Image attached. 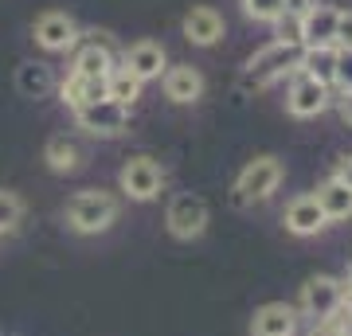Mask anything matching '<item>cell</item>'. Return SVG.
Returning a JSON list of instances; mask_svg holds the SVG:
<instances>
[{"label": "cell", "mask_w": 352, "mask_h": 336, "mask_svg": "<svg viewBox=\"0 0 352 336\" xmlns=\"http://www.w3.org/2000/svg\"><path fill=\"white\" fill-rule=\"evenodd\" d=\"M309 336H344V333H340V328H333L329 321H317L314 328H309Z\"/></svg>", "instance_id": "obj_30"}, {"label": "cell", "mask_w": 352, "mask_h": 336, "mask_svg": "<svg viewBox=\"0 0 352 336\" xmlns=\"http://www.w3.org/2000/svg\"><path fill=\"white\" fill-rule=\"evenodd\" d=\"M59 94H63V102L71 110H78V106H90V102L106 98V82H90V78L67 75L63 82H59Z\"/></svg>", "instance_id": "obj_21"}, {"label": "cell", "mask_w": 352, "mask_h": 336, "mask_svg": "<svg viewBox=\"0 0 352 336\" xmlns=\"http://www.w3.org/2000/svg\"><path fill=\"white\" fill-rule=\"evenodd\" d=\"M340 117L352 125V94H344V98H340Z\"/></svg>", "instance_id": "obj_31"}, {"label": "cell", "mask_w": 352, "mask_h": 336, "mask_svg": "<svg viewBox=\"0 0 352 336\" xmlns=\"http://www.w3.org/2000/svg\"><path fill=\"white\" fill-rule=\"evenodd\" d=\"M314 4H317V0H282V12H286V16H298V20H302V16L314 8Z\"/></svg>", "instance_id": "obj_29"}, {"label": "cell", "mask_w": 352, "mask_h": 336, "mask_svg": "<svg viewBox=\"0 0 352 336\" xmlns=\"http://www.w3.org/2000/svg\"><path fill=\"white\" fill-rule=\"evenodd\" d=\"M212 223V212H208V199L196 196V192H176L168 199V208H164V227H168V235L180 238V243H192V238H200Z\"/></svg>", "instance_id": "obj_3"}, {"label": "cell", "mask_w": 352, "mask_h": 336, "mask_svg": "<svg viewBox=\"0 0 352 336\" xmlns=\"http://www.w3.org/2000/svg\"><path fill=\"white\" fill-rule=\"evenodd\" d=\"M43 161H47L51 172L59 176H71L82 168V161H87V153H82V145H78L75 137H67V133H59V137H51L47 145H43Z\"/></svg>", "instance_id": "obj_18"}, {"label": "cell", "mask_w": 352, "mask_h": 336, "mask_svg": "<svg viewBox=\"0 0 352 336\" xmlns=\"http://www.w3.org/2000/svg\"><path fill=\"white\" fill-rule=\"evenodd\" d=\"M141 87H145V82H138V78L129 75L126 67H122V63H118L110 75H106V98L118 102V106H126V110L141 98Z\"/></svg>", "instance_id": "obj_22"}, {"label": "cell", "mask_w": 352, "mask_h": 336, "mask_svg": "<svg viewBox=\"0 0 352 336\" xmlns=\"http://www.w3.org/2000/svg\"><path fill=\"white\" fill-rule=\"evenodd\" d=\"M32 36H36V43L43 51H55V55H59V51L78 47V24L67 12H55V8L43 12L36 24H32Z\"/></svg>", "instance_id": "obj_9"}, {"label": "cell", "mask_w": 352, "mask_h": 336, "mask_svg": "<svg viewBox=\"0 0 352 336\" xmlns=\"http://www.w3.org/2000/svg\"><path fill=\"white\" fill-rule=\"evenodd\" d=\"M87 43L75 51V63H71V75L90 78V82H106L113 67H118V51H113L110 32H87Z\"/></svg>", "instance_id": "obj_5"}, {"label": "cell", "mask_w": 352, "mask_h": 336, "mask_svg": "<svg viewBox=\"0 0 352 336\" xmlns=\"http://www.w3.org/2000/svg\"><path fill=\"white\" fill-rule=\"evenodd\" d=\"M180 27H184V39L196 43V47H215V43L223 39V16L215 12V8H208V4L188 8Z\"/></svg>", "instance_id": "obj_15"}, {"label": "cell", "mask_w": 352, "mask_h": 336, "mask_svg": "<svg viewBox=\"0 0 352 336\" xmlns=\"http://www.w3.org/2000/svg\"><path fill=\"white\" fill-rule=\"evenodd\" d=\"M340 286H344V293H352V266H349V274H344V282H340Z\"/></svg>", "instance_id": "obj_32"}, {"label": "cell", "mask_w": 352, "mask_h": 336, "mask_svg": "<svg viewBox=\"0 0 352 336\" xmlns=\"http://www.w3.org/2000/svg\"><path fill=\"white\" fill-rule=\"evenodd\" d=\"M55 71H51L43 59H24L20 67H16V90H20V98H47V94H55Z\"/></svg>", "instance_id": "obj_17"}, {"label": "cell", "mask_w": 352, "mask_h": 336, "mask_svg": "<svg viewBox=\"0 0 352 336\" xmlns=\"http://www.w3.org/2000/svg\"><path fill=\"white\" fill-rule=\"evenodd\" d=\"M317 196V203H321V212H325V219L329 223H340V219H352V192L340 180H333L329 176L325 184L314 192Z\"/></svg>", "instance_id": "obj_19"}, {"label": "cell", "mask_w": 352, "mask_h": 336, "mask_svg": "<svg viewBox=\"0 0 352 336\" xmlns=\"http://www.w3.org/2000/svg\"><path fill=\"white\" fill-rule=\"evenodd\" d=\"M122 67H126L138 82H149V78H161L164 75L168 59H164V47L157 43V39H138V43H129V47H126Z\"/></svg>", "instance_id": "obj_11"}, {"label": "cell", "mask_w": 352, "mask_h": 336, "mask_svg": "<svg viewBox=\"0 0 352 336\" xmlns=\"http://www.w3.org/2000/svg\"><path fill=\"white\" fill-rule=\"evenodd\" d=\"M274 32H278V43H294V47H302V20L298 16H278L274 20Z\"/></svg>", "instance_id": "obj_25"}, {"label": "cell", "mask_w": 352, "mask_h": 336, "mask_svg": "<svg viewBox=\"0 0 352 336\" xmlns=\"http://www.w3.org/2000/svg\"><path fill=\"white\" fill-rule=\"evenodd\" d=\"M20 219H24V199L16 196V192H8V188H0V235L16 231Z\"/></svg>", "instance_id": "obj_23"}, {"label": "cell", "mask_w": 352, "mask_h": 336, "mask_svg": "<svg viewBox=\"0 0 352 336\" xmlns=\"http://www.w3.org/2000/svg\"><path fill=\"white\" fill-rule=\"evenodd\" d=\"M340 301H344V286H340V278L333 274H314L309 282L302 286L298 293V317H314V321H325L329 313L337 309Z\"/></svg>", "instance_id": "obj_7"}, {"label": "cell", "mask_w": 352, "mask_h": 336, "mask_svg": "<svg viewBox=\"0 0 352 336\" xmlns=\"http://www.w3.org/2000/svg\"><path fill=\"white\" fill-rule=\"evenodd\" d=\"M75 122H78V129H87L94 137H118V133H126L129 110L110 98H102V102H90V106H78Z\"/></svg>", "instance_id": "obj_8"}, {"label": "cell", "mask_w": 352, "mask_h": 336, "mask_svg": "<svg viewBox=\"0 0 352 336\" xmlns=\"http://www.w3.org/2000/svg\"><path fill=\"white\" fill-rule=\"evenodd\" d=\"M333 180H340V184L352 192V153H344V157L337 161V172H333Z\"/></svg>", "instance_id": "obj_28"}, {"label": "cell", "mask_w": 352, "mask_h": 336, "mask_svg": "<svg viewBox=\"0 0 352 336\" xmlns=\"http://www.w3.org/2000/svg\"><path fill=\"white\" fill-rule=\"evenodd\" d=\"M337 16H340V8H333V4H314V8L302 16V51H309V47H333V36H337Z\"/></svg>", "instance_id": "obj_16"}, {"label": "cell", "mask_w": 352, "mask_h": 336, "mask_svg": "<svg viewBox=\"0 0 352 336\" xmlns=\"http://www.w3.org/2000/svg\"><path fill=\"white\" fill-rule=\"evenodd\" d=\"M298 75H309L317 82L333 87V75H337V47H309L302 51L298 59Z\"/></svg>", "instance_id": "obj_20"}, {"label": "cell", "mask_w": 352, "mask_h": 336, "mask_svg": "<svg viewBox=\"0 0 352 336\" xmlns=\"http://www.w3.org/2000/svg\"><path fill=\"white\" fill-rule=\"evenodd\" d=\"M118 188L126 192L129 199H138V203H149V199L161 196L164 188V168L153 157H129L122 164V172H118Z\"/></svg>", "instance_id": "obj_6"}, {"label": "cell", "mask_w": 352, "mask_h": 336, "mask_svg": "<svg viewBox=\"0 0 352 336\" xmlns=\"http://www.w3.org/2000/svg\"><path fill=\"white\" fill-rule=\"evenodd\" d=\"M282 184V161L263 153V157H254V161L243 164V172L235 176V203L247 208V203H263L270 199Z\"/></svg>", "instance_id": "obj_2"}, {"label": "cell", "mask_w": 352, "mask_h": 336, "mask_svg": "<svg viewBox=\"0 0 352 336\" xmlns=\"http://www.w3.org/2000/svg\"><path fill=\"white\" fill-rule=\"evenodd\" d=\"M298 59H302V47H294V43H266L263 51H254L251 63H247V82L254 87H270L278 78L286 75H298Z\"/></svg>", "instance_id": "obj_4"}, {"label": "cell", "mask_w": 352, "mask_h": 336, "mask_svg": "<svg viewBox=\"0 0 352 336\" xmlns=\"http://www.w3.org/2000/svg\"><path fill=\"white\" fill-rule=\"evenodd\" d=\"M282 223H286L289 235H298V238H314L321 235L329 227L325 212H321V203H317L314 192H305V196H294L286 203V212H282Z\"/></svg>", "instance_id": "obj_10"}, {"label": "cell", "mask_w": 352, "mask_h": 336, "mask_svg": "<svg viewBox=\"0 0 352 336\" xmlns=\"http://www.w3.org/2000/svg\"><path fill=\"white\" fill-rule=\"evenodd\" d=\"M286 110L294 117H317L329 110V87L309 75H294V87L286 94Z\"/></svg>", "instance_id": "obj_12"}, {"label": "cell", "mask_w": 352, "mask_h": 336, "mask_svg": "<svg viewBox=\"0 0 352 336\" xmlns=\"http://www.w3.org/2000/svg\"><path fill=\"white\" fill-rule=\"evenodd\" d=\"M333 82L340 87V94H352V51H337V75Z\"/></svg>", "instance_id": "obj_26"}, {"label": "cell", "mask_w": 352, "mask_h": 336, "mask_svg": "<svg viewBox=\"0 0 352 336\" xmlns=\"http://www.w3.org/2000/svg\"><path fill=\"white\" fill-rule=\"evenodd\" d=\"M164 98L176 102V106H192V102L204 98V75L192 67V63H176V67H164Z\"/></svg>", "instance_id": "obj_14"}, {"label": "cell", "mask_w": 352, "mask_h": 336, "mask_svg": "<svg viewBox=\"0 0 352 336\" xmlns=\"http://www.w3.org/2000/svg\"><path fill=\"white\" fill-rule=\"evenodd\" d=\"M333 47L337 51H352V12L337 16V36H333Z\"/></svg>", "instance_id": "obj_27"}, {"label": "cell", "mask_w": 352, "mask_h": 336, "mask_svg": "<svg viewBox=\"0 0 352 336\" xmlns=\"http://www.w3.org/2000/svg\"><path fill=\"white\" fill-rule=\"evenodd\" d=\"M247 20H258V24H274L282 16V0H239Z\"/></svg>", "instance_id": "obj_24"}, {"label": "cell", "mask_w": 352, "mask_h": 336, "mask_svg": "<svg viewBox=\"0 0 352 336\" xmlns=\"http://www.w3.org/2000/svg\"><path fill=\"white\" fill-rule=\"evenodd\" d=\"M298 309L286 301H266L263 309H254L251 317V336H298Z\"/></svg>", "instance_id": "obj_13"}, {"label": "cell", "mask_w": 352, "mask_h": 336, "mask_svg": "<svg viewBox=\"0 0 352 336\" xmlns=\"http://www.w3.org/2000/svg\"><path fill=\"white\" fill-rule=\"evenodd\" d=\"M118 212H122V203H118L113 192L87 188V192H78V196L67 199V227L75 235H102V231H110Z\"/></svg>", "instance_id": "obj_1"}]
</instances>
